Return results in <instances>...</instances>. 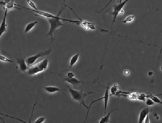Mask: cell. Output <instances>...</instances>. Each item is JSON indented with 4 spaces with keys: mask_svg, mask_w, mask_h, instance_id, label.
I'll return each instance as SVG.
<instances>
[{
    "mask_svg": "<svg viewBox=\"0 0 162 123\" xmlns=\"http://www.w3.org/2000/svg\"><path fill=\"white\" fill-rule=\"evenodd\" d=\"M64 8L62 7L60 10L59 11L58 14L56 16L53 18H47V20L49 21L50 25V28L49 32L46 35V36H50L51 37L52 41L53 40V34L55 32L56 30L58 28L64 25V24L62 23L61 20L63 21H65L67 22H70L74 23L79 25L80 22L79 21H74V20H67L63 18H61L59 17V15L62 13V12L64 10Z\"/></svg>",
    "mask_w": 162,
    "mask_h": 123,
    "instance_id": "6da1fadb",
    "label": "cell"
},
{
    "mask_svg": "<svg viewBox=\"0 0 162 123\" xmlns=\"http://www.w3.org/2000/svg\"><path fill=\"white\" fill-rule=\"evenodd\" d=\"M66 86L69 89V93L71 95L72 98L74 101H78L80 105V107L82 105H83L86 108H89V106H87L85 103V98L87 96L90 95L91 94H93V92L91 91H87V92H84L83 90V88L80 89V90H79L72 89L70 86H68V85H66Z\"/></svg>",
    "mask_w": 162,
    "mask_h": 123,
    "instance_id": "7a4b0ae2",
    "label": "cell"
},
{
    "mask_svg": "<svg viewBox=\"0 0 162 123\" xmlns=\"http://www.w3.org/2000/svg\"><path fill=\"white\" fill-rule=\"evenodd\" d=\"M49 60L47 58L39 62L37 64H34L28 70L27 74L28 75H34L36 74L44 71L48 67Z\"/></svg>",
    "mask_w": 162,
    "mask_h": 123,
    "instance_id": "3957f363",
    "label": "cell"
},
{
    "mask_svg": "<svg viewBox=\"0 0 162 123\" xmlns=\"http://www.w3.org/2000/svg\"><path fill=\"white\" fill-rule=\"evenodd\" d=\"M51 49L47 50H44L43 52H40L39 53L35 55L34 56L29 57H28L27 59H25L26 63L27 64V65H32V64L34 63L35 62L37 61V59H38L40 57L49 55L50 54V53L51 52Z\"/></svg>",
    "mask_w": 162,
    "mask_h": 123,
    "instance_id": "277c9868",
    "label": "cell"
},
{
    "mask_svg": "<svg viewBox=\"0 0 162 123\" xmlns=\"http://www.w3.org/2000/svg\"><path fill=\"white\" fill-rule=\"evenodd\" d=\"M109 84L108 85V86H106V90L105 91V95L102 97H101L100 98L98 99L96 101H94L92 102V103L91 104L90 106H89V110L87 113V115H86V119H85V121H86L87 118V116L89 115V109L91 108V106L94 103H96L98 101H101L102 99L104 100V102H105V110H104V115H105L106 113V110H107V105H108V100H109Z\"/></svg>",
    "mask_w": 162,
    "mask_h": 123,
    "instance_id": "5b68a950",
    "label": "cell"
},
{
    "mask_svg": "<svg viewBox=\"0 0 162 123\" xmlns=\"http://www.w3.org/2000/svg\"><path fill=\"white\" fill-rule=\"evenodd\" d=\"M64 81H67L70 84H71L73 86L74 89L76 90L81 89L84 84L83 81L78 80V79L76 78L75 77L72 78H69L66 76V77L64 79Z\"/></svg>",
    "mask_w": 162,
    "mask_h": 123,
    "instance_id": "8992f818",
    "label": "cell"
},
{
    "mask_svg": "<svg viewBox=\"0 0 162 123\" xmlns=\"http://www.w3.org/2000/svg\"><path fill=\"white\" fill-rule=\"evenodd\" d=\"M128 1L129 0H125L123 2L119 3L118 4L113 5V12H112V15L113 16V23L115 22L116 18L118 16V15L119 12H120L121 10H122L123 7L125 5V4L127 3Z\"/></svg>",
    "mask_w": 162,
    "mask_h": 123,
    "instance_id": "52a82bcc",
    "label": "cell"
},
{
    "mask_svg": "<svg viewBox=\"0 0 162 123\" xmlns=\"http://www.w3.org/2000/svg\"><path fill=\"white\" fill-rule=\"evenodd\" d=\"M16 59L17 63L20 66V68L22 71H25L28 69L27 64L26 63L25 57L22 55H17L16 56Z\"/></svg>",
    "mask_w": 162,
    "mask_h": 123,
    "instance_id": "ba28073f",
    "label": "cell"
},
{
    "mask_svg": "<svg viewBox=\"0 0 162 123\" xmlns=\"http://www.w3.org/2000/svg\"><path fill=\"white\" fill-rule=\"evenodd\" d=\"M3 9H4V17L0 25V38L2 36L3 34L5 32L7 26V25L6 24V20H7V16L8 9L6 8H4Z\"/></svg>",
    "mask_w": 162,
    "mask_h": 123,
    "instance_id": "9c48e42d",
    "label": "cell"
},
{
    "mask_svg": "<svg viewBox=\"0 0 162 123\" xmlns=\"http://www.w3.org/2000/svg\"><path fill=\"white\" fill-rule=\"evenodd\" d=\"M148 114H149V111H148V108H147H147H143L142 110L141 111L140 115H139L138 123H142Z\"/></svg>",
    "mask_w": 162,
    "mask_h": 123,
    "instance_id": "30bf717a",
    "label": "cell"
},
{
    "mask_svg": "<svg viewBox=\"0 0 162 123\" xmlns=\"http://www.w3.org/2000/svg\"><path fill=\"white\" fill-rule=\"evenodd\" d=\"M44 89L45 91L49 94H53L55 92L63 90V89H60L56 86H45L44 88Z\"/></svg>",
    "mask_w": 162,
    "mask_h": 123,
    "instance_id": "8fae6325",
    "label": "cell"
},
{
    "mask_svg": "<svg viewBox=\"0 0 162 123\" xmlns=\"http://www.w3.org/2000/svg\"><path fill=\"white\" fill-rule=\"evenodd\" d=\"M115 110H118V109L115 108V109H114L113 110L110 111L109 113L107 115H105V117H103V118H101L100 119V121H99V123H111V121H110V116H111V113H112L113 112H114Z\"/></svg>",
    "mask_w": 162,
    "mask_h": 123,
    "instance_id": "7c38bea8",
    "label": "cell"
},
{
    "mask_svg": "<svg viewBox=\"0 0 162 123\" xmlns=\"http://www.w3.org/2000/svg\"><path fill=\"white\" fill-rule=\"evenodd\" d=\"M111 95H114V96H116V95H119L120 93H122L121 91H119V90H118V84H116V83L114 84V85L111 88Z\"/></svg>",
    "mask_w": 162,
    "mask_h": 123,
    "instance_id": "4fadbf2b",
    "label": "cell"
},
{
    "mask_svg": "<svg viewBox=\"0 0 162 123\" xmlns=\"http://www.w3.org/2000/svg\"><path fill=\"white\" fill-rule=\"evenodd\" d=\"M79 55H80V53H78L72 57L70 59V68H72L74 64L76 63L78 60Z\"/></svg>",
    "mask_w": 162,
    "mask_h": 123,
    "instance_id": "5bb4252c",
    "label": "cell"
},
{
    "mask_svg": "<svg viewBox=\"0 0 162 123\" xmlns=\"http://www.w3.org/2000/svg\"><path fill=\"white\" fill-rule=\"evenodd\" d=\"M38 23V22L37 21H34V22H30L27 25V27L25 28V29L24 32L26 34V33H28V32H29L31 30H32L34 26L36 25H37Z\"/></svg>",
    "mask_w": 162,
    "mask_h": 123,
    "instance_id": "9a60e30c",
    "label": "cell"
},
{
    "mask_svg": "<svg viewBox=\"0 0 162 123\" xmlns=\"http://www.w3.org/2000/svg\"><path fill=\"white\" fill-rule=\"evenodd\" d=\"M147 98L151 99L155 103L162 104V101H160L157 96L150 95H147Z\"/></svg>",
    "mask_w": 162,
    "mask_h": 123,
    "instance_id": "2e32d148",
    "label": "cell"
},
{
    "mask_svg": "<svg viewBox=\"0 0 162 123\" xmlns=\"http://www.w3.org/2000/svg\"><path fill=\"white\" fill-rule=\"evenodd\" d=\"M135 18V16L134 15H129L127 17H126L125 19L123 20L122 22L123 23H127L131 22Z\"/></svg>",
    "mask_w": 162,
    "mask_h": 123,
    "instance_id": "e0dca14e",
    "label": "cell"
},
{
    "mask_svg": "<svg viewBox=\"0 0 162 123\" xmlns=\"http://www.w3.org/2000/svg\"><path fill=\"white\" fill-rule=\"evenodd\" d=\"M146 98H147V95L144 94L138 95H137V97H136V99H138V100L143 101H145Z\"/></svg>",
    "mask_w": 162,
    "mask_h": 123,
    "instance_id": "ac0fdd59",
    "label": "cell"
},
{
    "mask_svg": "<svg viewBox=\"0 0 162 123\" xmlns=\"http://www.w3.org/2000/svg\"><path fill=\"white\" fill-rule=\"evenodd\" d=\"M26 1L27 2L28 4L33 9L36 10H38L37 7H36V5H35V3H34V2H32V1H31V0H26Z\"/></svg>",
    "mask_w": 162,
    "mask_h": 123,
    "instance_id": "d6986e66",
    "label": "cell"
},
{
    "mask_svg": "<svg viewBox=\"0 0 162 123\" xmlns=\"http://www.w3.org/2000/svg\"><path fill=\"white\" fill-rule=\"evenodd\" d=\"M145 101H146V105L147 106H152L155 104V103L151 99L149 98H146Z\"/></svg>",
    "mask_w": 162,
    "mask_h": 123,
    "instance_id": "ffe728a7",
    "label": "cell"
},
{
    "mask_svg": "<svg viewBox=\"0 0 162 123\" xmlns=\"http://www.w3.org/2000/svg\"><path fill=\"white\" fill-rule=\"evenodd\" d=\"M0 61L5 62H12V61H11L10 59L8 58L7 57L4 56L3 55H0Z\"/></svg>",
    "mask_w": 162,
    "mask_h": 123,
    "instance_id": "44dd1931",
    "label": "cell"
},
{
    "mask_svg": "<svg viewBox=\"0 0 162 123\" xmlns=\"http://www.w3.org/2000/svg\"><path fill=\"white\" fill-rule=\"evenodd\" d=\"M45 119L46 118L44 117H39L36 120V121H34V123H43L44 122V121H45Z\"/></svg>",
    "mask_w": 162,
    "mask_h": 123,
    "instance_id": "7402d4cb",
    "label": "cell"
},
{
    "mask_svg": "<svg viewBox=\"0 0 162 123\" xmlns=\"http://www.w3.org/2000/svg\"><path fill=\"white\" fill-rule=\"evenodd\" d=\"M66 76L68 77L69 78H72V77H74L75 75L72 72L69 71L67 72Z\"/></svg>",
    "mask_w": 162,
    "mask_h": 123,
    "instance_id": "603a6c76",
    "label": "cell"
},
{
    "mask_svg": "<svg viewBox=\"0 0 162 123\" xmlns=\"http://www.w3.org/2000/svg\"><path fill=\"white\" fill-rule=\"evenodd\" d=\"M124 74H125V75H128L130 74V72H129V71L128 70H125V71H124Z\"/></svg>",
    "mask_w": 162,
    "mask_h": 123,
    "instance_id": "cb8c5ba5",
    "label": "cell"
},
{
    "mask_svg": "<svg viewBox=\"0 0 162 123\" xmlns=\"http://www.w3.org/2000/svg\"><path fill=\"white\" fill-rule=\"evenodd\" d=\"M148 74H149V76H152V75H153V74H154V73H153L152 72L150 71L149 72V73H148Z\"/></svg>",
    "mask_w": 162,
    "mask_h": 123,
    "instance_id": "d4e9b609",
    "label": "cell"
},
{
    "mask_svg": "<svg viewBox=\"0 0 162 123\" xmlns=\"http://www.w3.org/2000/svg\"><path fill=\"white\" fill-rule=\"evenodd\" d=\"M0 119H1V120H2V121H3V123H5V121H3V120L2 118H1V117H0Z\"/></svg>",
    "mask_w": 162,
    "mask_h": 123,
    "instance_id": "484cf974",
    "label": "cell"
},
{
    "mask_svg": "<svg viewBox=\"0 0 162 123\" xmlns=\"http://www.w3.org/2000/svg\"><path fill=\"white\" fill-rule=\"evenodd\" d=\"M122 2V0H120V1H119V3Z\"/></svg>",
    "mask_w": 162,
    "mask_h": 123,
    "instance_id": "4316f807",
    "label": "cell"
},
{
    "mask_svg": "<svg viewBox=\"0 0 162 123\" xmlns=\"http://www.w3.org/2000/svg\"><path fill=\"white\" fill-rule=\"evenodd\" d=\"M66 0H64V3H65V2H66Z\"/></svg>",
    "mask_w": 162,
    "mask_h": 123,
    "instance_id": "83f0119b",
    "label": "cell"
},
{
    "mask_svg": "<svg viewBox=\"0 0 162 123\" xmlns=\"http://www.w3.org/2000/svg\"><path fill=\"white\" fill-rule=\"evenodd\" d=\"M34 108H33V110H32V111H34ZM32 114H33V112H32Z\"/></svg>",
    "mask_w": 162,
    "mask_h": 123,
    "instance_id": "f1b7e54d",
    "label": "cell"
},
{
    "mask_svg": "<svg viewBox=\"0 0 162 123\" xmlns=\"http://www.w3.org/2000/svg\"><path fill=\"white\" fill-rule=\"evenodd\" d=\"M119 1H120V0H118V2L119 3Z\"/></svg>",
    "mask_w": 162,
    "mask_h": 123,
    "instance_id": "f546056e",
    "label": "cell"
}]
</instances>
